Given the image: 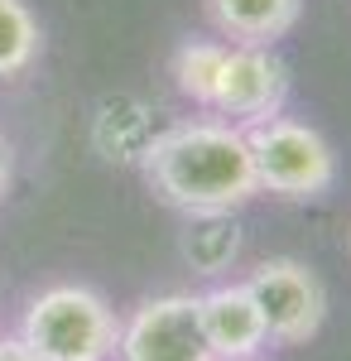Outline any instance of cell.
Returning a JSON list of instances; mask_svg holds the SVG:
<instances>
[{
    "instance_id": "cell-1",
    "label": "cell",
    "mask_w": 351,
    "mask_h": 361,
    "mask_svg": "<svg viewBox=\"0 0 351 361\" xmlns=\"http://www.w3.org/2000/svg\"><path fill=\"white\" fill-rule=\"evenodd\" d=\"M144 169H149L154 193L192 217H221L260 193L245 130L231 121L173 126L144 149Z\"/></svg>"
},
{
    "instance_id": "cell-2",
    "label": "cell",
    "mask_w": 351,
    "mask_h": 361,
    "mask_svg": "<svg viewBox=\"0 0 351 361\" xmlns=\"http://www.w3.org/2000/svg\"><path fill=\"white\" fill-rule=\"evenodd\" d=\"M116 313L101 294L82 284H54L25 308L20 342L39 361H111L116 357Z\"/></svg>"
},
{
    "instance_id": "cell-3",
    "label": "cell",
    "mask_w": 351,
    "mask_h": 361,
    "mask_svg": "<svg viewBox=\"0 0 351 361\" xmlns=\"http://www.w3.org/2000/svg\"><path fill=\"white\" fill-rule=\"evenodd\" d=\"M245 145H250L255 183L279 197H318L337 178L332 145L303 121H289V116L255 121L245 126Z\"/></svg>"
},
{
    "instance_id": "cell-4",
    "label": "cell",
    "mask_w": 351,
    "mask_h": 361,
    "mask_svg": "<svg viewBox=\"0 0 351 361\" xmlns=\"http://www.w3.org/2000/svg\"><path fill=\"white\" fill-rule=\"evenodd\" d=\"M116 361H212L197 318V294L144 299L116 333Z\"/></svg>"
},
{
    "instance_id": "cell-5",
    "label": "cell",
    "mask_w": 351,
    "mask_h": 361,
    "mask_svg": "<svg viewBox=\"0 0 351 361\" xmlns=\"http://www.w3.org/2000/svg\"><path fill=\"white\" fill-rule=\"evenodd\" d=\"M250 299L260 308V323L265 337L274 342H308V337L323 328V284L308 265L298 260H265L255 275L245 279Z\"/></svg>"
},
{
    "instance_id": "cell-6",
    "label": "cell",
    "mask_w": 351,
    "mask_h": 361,
    "mask_svg": "<svg viewBox=\"0 0 351 361\" xmlns=\"http://www.w3.org/2000/svg\"><path fill=\"white\" fill-rule=\"evenodd\" d=\"M289 97V73L284 63L260 49V44H226V63H221V82H216L212 111L231 116V126H255V121H270L279 116Z\"/></svg>"
},
{
    "instance_id": "cell-7",
    "label": "cell",
    "mask_w": 351,
    "mask_h": 361,
    "mask_svg": "<svg viewBox=\"0 0 351 361\" xmlns=\"http://www.w3.org/2000/svg\"><path fill=\"white\" fill-rule=\"evenodd\" d=\"M197 318H202V337L212 347V361H250L270 342L245 284H216L207 294H197Z\"/></svg>"
},
{
    "instance_id": "cell-8",
    "label": "cell",
    "mask_w": 351,
    "mask_h": 361,
    "mask_svg": "<svg viewBox=\"0 0 351 361\" xmlns=\"http://www.w3.org/2000/svg\"><path fill=\"white\" fill-rule=\"evenodd\" d=\"M207 5L236 44H260V49L289 34L298 20V0H207Z\"/></svg>"
},
{
    "instance_id": "cell-9",
    "label": "cell",
    "mask_w": 351,
    "mask_h": 361,
    "mask_svg": "<svg viewBox=\"0 0 351 361\" xmlns=\"http://www.w3.org/2000/svg\"><path fill=\"white\" fill-rule=\"evenodd\" d=\"M221 63H226V44H183L178 58H173V78H178V92L192 97L197 106H212L216 82H221Z\"/></svg>"
},
{
    "instance_id": "cell-10",
    "label": "cell",
    "mask_w": 351,
    "mask_h": 361,
    "mask_svg": "<svg viewBox=\"0 0 351 361\" xmlns=\"http://www.w3.org/2000/svg\"><path fill=\"white\" fill-rule=\"evenodd\" d=\"M39 58V25L25 10V0H0V78L25 73Z\"/></svg>"
},
{
    "instance_id": "cell-11",
    "label": "cell",
    "mask_w": 351,
    "mask_h": 361,
    "mask_svg": "<svg viewBox=\"0 0 351 361\" xmlns=\"http://www.w3.org/2000/svg\"><path fill=\"white\" fill-rule=\"evenodd\" d=\"M0 361H39L20 337H0Z\"/></svg>"
},
{
    "instance_id": "cell-12",
    "label": "cell",
    "mask_w": 351,
    "mask_h": 361,
    "mask_svg": "<svg viewBox=\"0 0 351 361\" xmlns=\"http://www.w3.org/2000/svg\"><path fill=\"white\" fill-rule=\"evenodd\" d=\"M5 183H10V159H5V145H0V193H5Z\"/></svg>"
}]
</instances>
